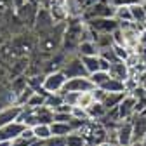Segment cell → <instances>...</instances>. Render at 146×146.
Returning <instances> with one entry per match:
<instances>
[{"label":"cell","mask_w":146,"mask_h":146,"mask_svg":"<svg viewBox=\"0 0 146 146\" xmlns=\"http://www.w3.org/2000/svg\"><path fill=\"white\" fill-rule=\"evenodd\" d=\"M59 70H63V73H64L68 78L89 75L87 70H85V66H84V61H82V58L78 56V54H75V56H68L63 61V64H61Z\"/></svg>","instance_id":"cell-3"},{"label":"cell","mask_w":146,"mask_h":146,"mask_svg":"<svg viewBox=\"0 0 146 146\" xmlns=\"http://www.w3.org/2000/svg\"><path fill=\"white\" fill-rule=\"evenodd\" d=\"M0 146H11V143H7V141H4V143H0Z\"/></svg>","instance_id":"cell-33"},{"label":"cell","mask_w":146,"mask_h":146,"mask_svg":"<svg viewBox=\"0 0 146 146\" xmlns=\"http://www.w3.org/2000/svg\"><path fill=\"white\" fill-rule=\"evenodd\" d=\"M115 17L120 23H131L132 21V12H131V5H117L115 11ZM134 23V21H132Z\"/></svg>","instance_id":"cell-23"},{"label":"cell","mask_w":146,"mask_h":146,"mask_svg":"<svg viewBox=\"0 0 146 146\" xmlns=\"http://www.w3.org/2000/svg\"><path fill=\"white\" fill-rule=\"evenodd\" d=\"M110 77H111V75H110V71H104V70H99V71L90 73V75H89V78L92 80V84H94L96 87H99L101 84H104Z\"/></svg>","instance_id":"cell-25"},{"label":"cell","mask_w":146,"mask_h":146,"mask_svg":"<svg viewBox=\"0 0 146 146\" xmlns=\"http://www.w3.org/2000/svg\"><path fill=\"white\" fill-rule=\"evenodd\" d=\"M47 146H66V137L64 136H50L47 141H44Z\"/></svg>","instance_id":"cell-28"},{"label":"cell","mask_w":146,"mask_h":146,"mask_svg":"<svg viewBox=\"0 0 146 146\" xmlns=\"http://www.w3.org/2000/svg\"><path fill=\"white\" fill-rule=\"evenodd\" d=\"M99 56H101V58H104V59H106V61H110V63H115V61H118V58H117V52H115L113 45H111V47L99 49Z\"/></svg>","instance_id":"cell-26"},{"label":"cell","mask_w":146,"mask_h":146,"mask_svg":"<svg viewBox=\"0 0 146 146\" xmlns=\"http://www.w3.org/2000/svg\"><path fill=\"white\" fill-rule=\"evenodd\" d=\"M137 82H139V85L146 90V70H143L141 73H139V77H137Z\"/></svg>","instance_id":"cell-31"},{"label":"cell","mask_w":146,"mask_h":146,"mask_svg":"<svg viewBox=\"0 0 146 146\" xmlns=\"http://www.w3.org/2000/svg\"><path fill=\"white\" fill-rule=\"evenodd\" d=\"M131 146H143V144H141V141H139V143H132Z\"/></svg>","instance_id":"cell-35"},{"label":"cell","mask_w":146,"mask_h":146,"mask_svg":"<svg viewBox=\"0 0 146 146\" xmlns=\"http://www.w3.org/2000/svg\"><path fill=\"white\" fill-rule=\"evenodd\" d=\"M99 87L104 90V92H127V90H125V82H122L118 78H113V77H110Z\"/></svg>","instance_id":"cell-16"},{"label":"cell","mask_w":146,"mask_h":146,"mask_svg":"<svg viewBox=\"0 0 146 146\" xmlns=\"http://www.w3.org/2000/svg\"><path fill=\"white\" fill-rule=\"evenodd\" d=\"M36 139H30V137H26V136H23V134H19L16 139H12L11 141V146H30L31 143H35Z\"/></svg>","instance_id":"cell-27"},{"label":"cell","mask_w":146,"mask_h":146,"mask_svg":"<svg viewBox=\"0 0 146 146\" xmlns=\"http://www.w3.org/2000/svg\"><path fill=\"white\" fill-rule=\"evenodd\" d=\"M77 54H78V56H96V54H99V47H98L96 40L85 38V40H82L78 44Z\"/></svg>","instance_id":"cell-14"},{"label":"cell","mask_w":146,"mask_h":146,"mask_svg":"<svg viewBox=\"0 0 146 146\" xmlns=\"http://www.w3.org/2000/svg\"><path fill=\"white\" fill-rule=\"evenodd\" d=\"M66 80L68 77L63 73V70H54L50 73L44 77V84H42V89L45 90L47 94H52V92H63V89L66 85Z\"/></svg>","instance_id":"cell-2"},{"label":"cell","mask_w":146,"mask_h":146,"mask_svg":"<svg viewBox=\"0 0 146 146\" xmlns=\"http://www.w3.org/2000/svg\"><path fill=\"white\" fill-rule=\"evenodd\" d=\"M131 12H132V21L136 25H146V5H143L141 2L132 4Z\"/></svg>","instance_id":"cell-19"},{"label":"cell","mask_w":146,"mask_h":146,"mask_svg":"<svg viewBox=\"0 0 146 146\" xmlns=\"http://www.w3.org/2000/svg\"><path fill=\"white\" fill-rule=\"evenodd\" d=\"M71 118L73 117H71L70 111H54V120H56V122H70Z\"/></svg>","instance_id":"cell-29"},{"label":"cell","mask_w":146,"mask_h":146,"mask_svg":"<svg viewBox=\"0 0 146 146\" xmlns=\"http://www.w3.org/2000/svg\"><path fill=\"white\" fill-rule=\"evenodd\" d=\"M11 5H14L12 0H0V12H7L11 9Z\"/></svg>","instance_id":"cell-30"},{"label":"cell","mask_w":146,"mask_h":146,"mask_svg":"<svg viewBox=\"0 0 146 146\" xmlns=\"http://www.w3.org/2000/svg\"><path fill=\"white\" fill-rule=\"evenodd\" d=\"M94 89H96V85L89 78V75H85V77L68 78L63 92H89V90H94Z\"/></svg>","instance_id":"cell-7"},{"label":"cell","mask_w":146,"mask_h":146,"mask_svg":"<svg viewBox=\"0 0 146 146\" xmlns=\"http://www.w3.org/2000/svg\"><path fill=\"white\" fill-rule=\"evenodd\" d=\"M56 23H58V21L54 19V16H52L50 9H38L33 28L38 31L40 35H45V33H49L50 30L56 28Z\"/></svg>","instance_id":"cell-5"},{"label":"cell","mask_w":146,"mask_h":146,"mask_svg":"<svg viewBox=\"0 0 146 146\" xmlns=\"http://www.w3.org/2000/svg\"><path fill=\"white\" fill-rule=\"evenodd\" d=\"M40 146H47V144H45V143H42V144H40Z\"/></svg>","instance_id":"cell-36"},{"label":"cell","mask_w":146,"mask_h":146,"mask_svg":"<svg viewBox=\"0 0 146 146\" xmlns=\"http://www.w3.org/2000/svg\"><path fill=\"white\" fill-rule=\"evenodd\" d=\"M141 144H143V146H146V136L143 137V141H141Z\"/></svg>","instance_id":"cell-34"},{"label":"cell","mask_w":146,"mask_h":146,"mask_svg":"<svg viewBox=\"0 0 146 146\" xmlns=\"http://www.w3.org/2000/svg\"><path fill=\"white\" fill-rule=\"evenodd\" d=\"M87 113H89L90 120H101V118L106 117L108 110L104 108V104H103L101 101H94L90 106H87Z\"/></svg>","instance_id":"cell-17"},{"label":"cell","mask_w":146,"mask_h":146,"mask_svg":"<svg viewBox=\"0 0 146 146\" xmlns=\"http://www.w3.org/2000/svg\"><path fill=\"white\" fill-rule=\"evenodd\" d=\"M33 134H35V139H40V141H47L50 136H52V131H50V123H35L33 127Z\"/></svg>","instance_id":"cell-21"},{"label":"cell","mask_w":146,"mask_h":146,"mask_svg":"<svg viewBox=\"0 0 146 146\" xmlns=\"http://www.w3.org/2000/svg\"><path fill=\"white\" fill-rule=\"evenodd\" d=\"M66 146H87V137L80 131H73L66 136Z\"/></svg>","instance_id":"cell-22"},{"label":"cell","mask_w":146,"mask_h":146,"mask_svg":"<svg viewBox=\"0 0 146 146\" xmlns=\"http://www.w3.org/2000/svg\"><path fill=\"white\" fill-rule=\"evenodd\" d=\"M23 110H25V106H21V104H9V106L2 108L0 110V127L19 120Z\"/></svg>","instance_id":"cell-10"},{"label":"cell","mask_w":146,"mask_h":146,"mask_svg":"<svg viewBox=\"0 0 146 146\" xmlns=\"http://www.w3.org/2000/svg\"><path fill=\"white\" fill-rule=\"evenodd\" d=\"M25 129H26V125L23 122H19V120H16L12 123H7V125H2V127H0V143H4V141L11 143L12 139H16L17 136H19Z\"/></svg>","instance_id":"cell-8"},{"label":"cell","mask_w":146,"mask_h":146,"mask_svg":"<svg viewBox=\"0 0 146 146\" xmlns=\"http://www.w3.org/2000/svg\"><path fill=\"white\" fill-rule=\"evenodd\" d=\"M17 9V16H19V19L28 25V26H33L35 25V19H36V12H38V7L30 4V2H25L23 5L16 7Z\"/></svg>","instance_id":"cell-11"},{"label":"cell","mask_w":146,"mask_h":146,"mask_svg":"<svg viewBox=\"0 0 146 146\" xmlns=\"http://www.w3.org/2000/svg\"><path fill=\"white\" fill-rule=\"evenodd\" d=\"M64 103V96L63 92H52V94H47V99H45V106L50 108L52 111L56 110L58 106H61Z\"/></svg>","instance_id":"cell-24"},{"label":"cell","mask_w":146,"mask_h":146,"mask_svg":"<svg viewBox=\"0 0 146 146\" xmlns=\"http://www.w3.org/2000/svg\"><path fill=\"white\" fill-rule=\"evenodd\" d=\"M115 143L118 146H131L134 143V132H132V120H122L115 127Z\"/></svg>","instance_id":"cell-4"},{"label":"cell","mask_w":146,"mask_h":146,"mask_svg":"<svg viewBox=\"0 0 146 146\" xmlns=\"http://www.w3.org/2000/svg\"><path fill=\"white\" fill-rule=\"evenodd\" d=\"M50 131H52V136H68L70 132H73L75 129H73V125L70 122H56L54 120L50 123Z\"/></svg>","instance_id":"cell-18"},{"label":"cell","mask_w":146,"mask_h":146,"mask_svg":"<svg viewBox=\"0 0 146 146\" xmlns=\"http://www.w3.org/2000/svg\"><path fill=\"white\" fill-rule=\"evenodd\" d=\"M131 120H132L134 143H139L146 136V113H134V117Z\"/></svg>","instance_id":"cell-12"},{"label":"cell","mask_w":146,"mask_h":146,"mask_svg":"<svg viewBox=\"0 0 146 146\" xmlns=\"http://www.w3.org/2000/svg\"><path fill=\"white\" fill-rule=\"evenodd\" d=\"M127 96V92H106V96L103 98V104H104V108L108 110H113V108H117L122 101H123V98Z\"/></svg>","instance_id":"cell-15"},{"label":"cell","mask_w":146,"mask_h":146,"mask_svg":"<svg viewBox=\"0 0 146 146\" xmlns=\"http://www.w3.org/2000/svg\"><path fill=\"white\" fill-rule=\"evenodd\" d=\"M0 47H2V38H0Z\"/></svg>","instance_id":"cell-37"},{"label":"cell","mask_w":146,"mask_h":146,"mask_svg":"<svg viewBox=\"0 0 146 146\" xmlns=\"http://www.w3.org/2000/svg\"><path fill=\"white\" fill-rule=\"evenodd\" d=\"M82 61H84V66L87 70V73L90 75V73H96L101 70V59H99V54H96V56H80Z\"/></svg>","instance_id":"cell-20"},{"label":"cell","mask_w":146,"mask_h":146,"mask_svg":"<svg viewBox=\"0 0 146 146\" xmlns=\"http://www.w3.org/2000/svg\"><path fill=\"white\" fill-rule=\"evenodd\" d=\"M85 23L98 33H113L117 28H120V21L117 17H92L85 19Z\"/></svg>","instance_id":"cell-6"},{"label":"cell","mask_w":146,"mask_h":146,"mask_svg":"<svg viewBox=\"0 0 146 146\" xmlns=\"http://www.w3.org/2000/svg\"><path fill=\"white\" fill-rule=\"evenodd\" d=\"M136 103H137L136 96H132V94L127 92V96L123 98V101L117 106V110H118V117H120V122H122V120H129V118H132V117H134V113H136Z\"/></svg>","instance_id":"cell-9"},{"label":"cell","mask_w":146,"mask_h":146,"mask_svg":"<svg viewBox=\"0 0 146 146\" xmlns=\"http://www.w3.org/2000/svg\"><path fill=\"white\" fill-rule=\"evenodd\" d=\"M117 5L111 0H103V2L90 4L84 14V21L85 19H92V17H115Z\"/></svg>","instance_id":"cell-1"},{"label":"cell","mask_w":146,"mask_h":146,"mask_svg":"<svg viewBox=\"0 0 146 146\" xmlns=\"http://www.w3.org/2000/svg\"><path fill=\"white\" fill-rule=\"evenodd\" d=\"M110 75H111L113 78H118V80L125 82L131 77V68H129V64H127L125 61L118 59V61L111 63V66H110Z\"/></svg>","instance_id":"cell-13"},{"label":"cell","mask_w":146,"mask_h":146,"mask_svg":"<svg viewBox=\"0 0 146 146\" xmlns=\"http://www.w3.org/2000/svg\"><path fill=\"white\" fill-rule=\"evenodd\" d=\"M25 2H30V4H33V5H38L40 0H25Z\"/></svg>","instance_id":"cell-32"}]
</instances>
